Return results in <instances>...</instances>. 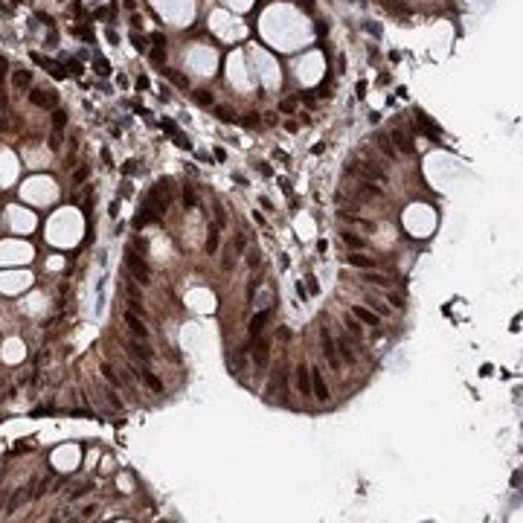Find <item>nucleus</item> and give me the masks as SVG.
<instances>
[{
  "label": "nucleus",
  "mask_w": 523,
  "mask_h": 523,
  "mask_svg": "<svg viewBox=\"0 0 523 523\" xmlns=\"http://www.w3.org/2000/svg\"><path fill=\"white\" fill-rule=\"evenodd\" d=\"M343 241H346L352 250H364V238H358V236H352V233H343Z\"/></svg>",
  "instance_id": "obj_20"
},
{
  "label": "nucleus",
  "mask_w": 523,
  "mask_h": 523,
  "mask_svg": "<svg viewBox=\"0 0 523 523\" xmlns=\"http://www.w3.org/2000/svg\"><path fill=\"white\" fill-rule=\"evenodd\" d=\"M195 102H198V105H212V93H206V90H195Z\"/></svg>",
  "instance_id": "obj_22"
},
{
  "label": "nucleus",
  "mask_w": 523,
  "mask_h": 523,
  "mask_svg": "<svg viewBox=\"0 0 523 523\" xmlns=\"http://www.w3.org/2000/svg\"><path fill=\"white\" fill-rule=\"evenodd\" d=\"M29 99H32L38 108H52V105H55V93H52V90H35Z\"/></svg>",
  "instance_id": "obj_8"
},
{
  "label": "nucleus",
  "mask_w": 523,
  "mask_h": 523,
  "mask_svg": "<svg viewBox=\"0 0 523 523\" xmlns=\"http://www.w3.org/2000/svg\"><path fill=\"white\" fill-rule=\"evenodd\" d=\"M218 230H221L218 224H212V227H209V238H206V253H209V256L218 250Z\"/></svg>",
  "instance_id": "obj_13"
},
{
  "label": "nucleus",
  "mask_w": 523,
  "mask_h": 523,
  "mask_svg": "<svg viewBox=\"0 0 523 523\" xmlns=\"http://www.w3.org/2000/svg\"><path fill=\"white\" fill-rule=\"evenodd\" d=\"M334 346H337V349H340V355H343V358H346V361H349V364H352V361H355V352H352V346H349V340H346V337H340V340H337V343H334Z\"/></svg>",
  "instance_id": "obj_16"
},
{
  "label": "nucleus",
  "mask_w": 523,
  "mask_h": 523,
  "mask_svg": "<svg viewBox=\"0 0 523 523\" xmlns=\"http://www.w3.org/2000/svg\"><path fill=\"white\" fill-rule=\"evenodd\" d=\"M375 145H378V148H381V151H384V154H387L390 160H396V145L390 143V137H384V134H378V137H375Z\"/></svg>",
  "instance_id": "obj_12"
},
{
  "label": "nucleus",
  "mask_w": 523,
  "mask_h": 523,
  "mask_svg": "<svg viewBox=\"0 0 523 523\" xmlns=\"http://www.w3.org/2000/svg\"><path fill=\"white\" fill-rule=\"evenodd\" d=\"M15 84H29V73H17V76H15Z\"/></svg>",
  "instance_id": "obj_27"
},
{
  "label": "nucleus",
  "mask_w": 523,
  "mask_h": 523,
  "mask_svg": "<svg viewBox=\"0 0 523 523\" xmlns=\"http://www.w3.org/2000/svg\"><path fill=\"white\" fill-rule=\"evenodd\" d=\"M125 323H128V329H131L137 337H148V329L137 320V314H131V311H128V314H125Z\"/></svg>",
  "instance_id": "obj_11"
},
{
  "label": "nucleus",
  "mask_w": 523,
  "mask_h": 523,
  "mask_svg": "<svg viewBox=\"0 0 523 523\" xmlns=\"http://www.w3.org/2000/svg\"><path fill=\"white\" fill-rule=\"evenodd\" d=\"M268 320H270V311H259V314L253 317V323H250V337H253V340L262 334V329H265Z\"/></svg>",
  "instance_id": "obj_10"
},
{
  "label": "nucleus",
  "mask_w": 523,
  "mask_h": 523,
  "mask_svg": "<svg viewBox=\"0 0 523 523\" xmlns=\"http://www.w3.org/2000/svg\"><path fill=\"white\" fill-rule=\"evenodd\" d=\"M87 491H90V486H79V489H76V491L70 494V500H76V497H84Z\"/></svg>",
  "instance_id": "obj_25"
},
{
  "label": "nucleus",
  "mask_w": 523,
  "mask_h": 523,
  "mask_svg": "<svg viewBox=\"0 0 523 523\" xmlns=\"http://www.w3.org/2000/svg\"><path fill=\"white\" fill-rule=\"evenodd\" d=\"M364 279H366V282H372V285H381V288H387V285H390V276H384V273H372V270H369Z\"/></svg>",
  "instance_id": "obj_18"
},
{
  "label": "nucleus",
  "mask_w": 523,
  "mask_h": 523,
  "mask_svg": "<svg viewBox=\"0 0 523 523\" xmlns=\"http://www.w3.org/2000/svg\"><path fill=\"white\" fill-rule=\"evenodd\" d=\"M64 122H67V119H64V111H55V113H52V125H55V128H64Z\"/></svg>",
  "instance_id": "obj_23"
},
{
  "label": "nucleus",
  "mask_w": 523,
  "mask_h": 523,
  "mask_svg": "<svg viewBox=\"0 0 523 523\" xmlns=\"http://www.w3.org/2000/svg\"><path fill=\"white\" fill-rule=\"evenodd\" d=\"M140 378L148 384V390H154V393H163V381H160L157 375H151V372H140Z\"/></svg>",
  "instance_id": "obj_14"
},
{
  "label": "nucleus",
  "mask_w": 523,
  "mask_h": 523,
  "mask_svg": "<svg viewBox=\"0 0 523 523\" xmlns=\"http://www.w3.org/2000/svg\"><path fill=\"white\" fill-rule=\"evenodd\" d=\"M102 372H105V378H108V381H111L113 387H122V381H119V375H116V372H113V369H111L108 364H102Z\"/></svg>",
  "instance_id": "obj_21"
},
{
  "label": "nucleus",
  "mask_w": 523,
  "mask_h": 523,
  "mask_svg": "<svg viewBox=\"0 0 523 523\" xmlns=\"http://www.w3.org/2000/svg\"><path fill=\"white\" fill-rule=\"evenodd\" d=\"M84 177H87V169H79V172H76V174H73V180H76V183H81V180H84Z\"/></svg>",
  "instance_id": "obj_28"
},
{
  "label": "nucleus",
  "mask_w": 523,
  "mask_h": 523,
  "mask_svg": "<svg viewBox=\"0 0 523 523\" xmlns=\"http://www.w3.org/2000/svg\"><path fill=\"white\" fill-rule=\"evenodd\" d=\"M416 122L422 125V131H425V134H428V137H430L433 143H439V131H436V125H433V122H430V119H428V116H425L422 111L416 113Z\"/></svg>",
  "instance_id": "obj_9"
},
{
  "label": "nucleus",
  "mask_w": 523,
  "mask_h": 523,
  "mask_svg": "<svg viewBox=\"0 0 523 523\" xmlns=\"http://www.w3.org/2000/svg\"><path fill=\"white\" fill-rule=\"evenodd\" d=\"M26 497H29V491H23V489H17V491H15V497L9 500V512H15V509H17V506H20V503H23Z\"/></svg>",
  "instance_id": "obj_19"
},
{
  "label": "nucleus",
  "mask_w": 523,
  "mask_h": 523,
  "mask_svg": "<svg viewBox=\"0 0 523 523\" xmlns=\"http://www.w3.org/2000/svg\"><path fill=\"white\" fill-rule=\"evenodd\" d=\"M297 387H300L302 396H311V369L297 366Z\"/></svg>",
  "instance_id": "obj_7"
},
{
  "label": "nucleus",
  "mask_w": 523,
  "mask_h": 523,
  "mask_svg": "<svg viewBox=\"0 0 523 523\" xmlns=\"http://www.w3.org/2000/svg\"><path fill=\"white\" fill-rule=\"evenodd\" d=\"M320 343H323V355H326V364L337 372L340 369V358H337V346H334V337L329 334V329L323 326V332H320Z\"/></svg>",
  "instance_id": "obj_1"
},
{
  "label": "nucleus",
  "mask_w": 523,
  "mask_h": 523,
  "mask_svg": "<svg viewBox=\"0 0 523 523\" xmlns=\"http://www.w3.org/2000/svg\"><path fill=\"white\" fill-rule=\"evenodd\" d=\"M93 515H96V506H84L81 509V518H93Z\"/></svg>",
  "instance_id": "obj_30"
},
{
  "label": "nucleus",
  "mask_w": 523,
  "mask_h": 523,
  "mask_svg": "<svg viewBox=\"0 0 523 523\" xmlns=\"http://www.w3.org/2000/svg\"><path fill=\"white\" fill-rule=\"evenodd\" d=\"M125 349L134 355V358H140V361H151V352H145V349H140V343H125Z\"/></svg>",
  "instance_id": "obj_17"
},
{
  "label": "nucleus",
  "mask_w": 523,
  "mask_h": 523,
  "mask_svg": "<svg viewBox=\"0 0 523 523\" xmlns=\"http://www.w3.org/2000/svg\"><path fill=\"white\" fill-rule=\"evenodd\" d=\"M311 393H314V398H320V401L329 398V387H326V381H323V369H311Z\"/></svg>",
  "instance_id": "obj_3"
},
{
  "label": "nucleus",
  "mask_w": 523,
  "mask_h": 523,
  "mask_svg": "<svg viewBox=\"0 0 523 523\" xmlns=\"http://www.w3.org/2000/svg\"><path fill=\"white\" fill-rule=\"evenodd\" d=\"M393 140H396V148H398V151H404V154H413V151H416L413 143H410V134H407L404 128H393Z\"/></svg>",
  "instance_id": "obj_4"
},
{
  "label": "nucleus",
  "mask_w": 523,
  "mask_h": 523,
  "mask_svg": "<svg viewBox=\"0 0 523 523\" xmlns=\"http://www.w3.org/2000/svg\"><path fill=\"white\" fill-rule=\"evenodd\" d=\"M346 262H349L352 268H361V270H372V268H375V259H372V256H364L361 250H358V253H349Z\"/></svg>",
  "instance_id": "obj_5"
},
{
  "label": "nucleus",
  "mask_w": 523,
  "mask_h": 523,
  "mask_svg": "<svg viewBox=\"0 0 523 523\" xmlns=\"http://www.w3.org/2000/svg\"><path fill=\"white\" fill-rule=\"evenodd\" d=\"M390 302H393L396 308H401V305H404V302H401V297H396V294H390Z\"/></svg>",
  "instance_id": "obj_32"
},
{
  "label": "nucleus",
  "mask_w": 523,
  "mask_h": 523,
  "mask_svg": "<svg viewBox=\"0 0 523 523\" xmlns=\"http://www.w3.org/2000/svg\"><path fill=\"white\" fill-rule=\"evenodd\" d=\"M6 67H9V64H6V58H0V81L6 79Z\"/></svg>",
  "instance_id": "obj_33"
},
{
  "label": "nucleus",
  "mask_w": 523,
  "mask_h": 523,
  "mask_svg": "<svg viewBox=\"0 0 523 523\" xmlns=\"http://www.w3.org/2000/svg\"><path fill=\"white\" fill-rule=\"evenodd\" d=\"M183 201H186V204H189V206H195V204H198V201H195V195H192V192H189V189H186V192H183Z\"/></svg>",
  "instance_id": "obj_29"
},
{
  "label": "nucleus",
  "mask_w": 523,
  "mask_h": 523,
  "mask_svg": "<svg viewBox=\"0 0 523 523\" xmlns=\"http://www.w3.org/2000/svg\"><path fill=\"white\" fill-rule=\"evenodd\" d=\"M215 224H218V227H224V224H227V218H224V209H221V206H215Z\"/></svg>",
  "instance_id": "obj_24"
},
{
  "label": "nucleus",
  "mask_w": 523,
  "mask_h": 523,
  "mask_svg": "<svg viewBox=\"0 0 523 523\" xmlns=\"http://www.w3.org/2000/svg\"><path fill=\"white\" fill-rule=\"evenodd\" d=\"M352 314H355L364 326H378V323H381V317H378V314H372V311H369V308H364V305H352Z\"/></svg>",
  "instance_id": "obj_6"
},
{
  "label": "nucleus",
  "mask_w": 523,
  "mask_h": 523,
  "mask_svg": "<svg viewBox=\"0 0 523 523\" xmlns=\"http://www.w3.org/2000/svg\"><path fill=\"white\" fill-rule=\"evenodd\" d=\"M125 262H128L131 273H134V276H137L143 285H148V282H151V270H148V265H145V262H143V259H140L134 250H128V253H125Z\"/></svg>",
  "instance_id": "obj_2"
},
{
  "label": "nucleus",
  "mask_w": 523,
  "mask_h": 523,
  "mask_svg": "<svg viewBox=\"0 0 523 523\" xmlns=\"http://www.w3.org/2000/svg\"><path fill=\"white\" fill-rule=\"evenodd\" d=\"M256 364L265 369L268 366V340H259V346H256Z\"/></svg>",
  "instance_id": "obj_15"
},
{
  "label": "nucleus",
  "mask_w": 523,
  "mask_h": 523,
  "mask_svg": "<svg viewBox=\"0 0 523 523\" xmlns=\"http://www.w3.org/2000/svg\"><path fill=\"white\" fill-rule=\"evenodd\" d=\"M218 116H221V119H224V122H230V119H233V116H230V111H224V108H221V111H218Z\"/></svg>",
  "instance_id": "obj_34"
},
{
  "label": "nucleus",
  "mask_w": 523,
  "mask_h": 523,
  "mask_svg": "<svg viewBox=\"0 0 523 523\" xmlns=\"http://www.w3.org/2000/svg\"><path fill=\"white\" fill-rule=\"evenodd\" d=\"M259 262H262V256H259V250H253V253H250V265H253V268H256V265H259Z\"/></svg>",
  "instance_id": "obj_31"
},
{
  "label": "nucleus",
  "mask_w": 523,
  "mask_h": 523,
  "mask_svg": "<svg viewBox=\"0 0 523 523\" xmlns=\"http://www.w3.org/2000/svg\"><path fill=\"white\" fill-rule=\"evenodd\" d=\"M346 326H349V332H352L355 337H361V326H358L355 320H346Z\"/></svg>",
  "instance_id": "obj_26"
}]
</instances>
